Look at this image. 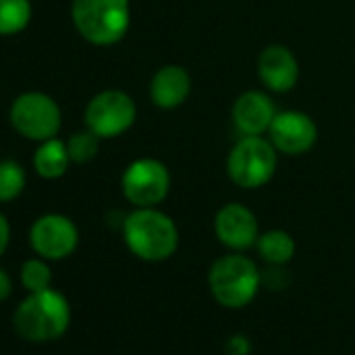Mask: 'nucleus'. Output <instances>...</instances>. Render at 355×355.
Returning a JSON list of instances; mask_svg holds the SVG:
<instances>
[{
	"mask_svg": "<svg viewBox=\"0 0 355 355\" xmlns=\"http://www.w3.org/2000/svg\"><path fill=\"white\" fill-rule=\"evenodd\" d=\"M193 88L191 73L182 65H163L155 71L148 84V96L155 107L171 111L187 103Z\"/></svg>",
	"mask_w": 355,
	"mask_h": 355,
	"instance_id": "14",
	"label": "nucleus"
},
{
	"mask_svg": "<svg viewBox=\"0 0 355 355\" xmlns=\"http://www.w3.org/2000/svg\"><path fill=\"white\" fill-rule=\"evenodd\" d=\"M171 191V173L167 165L153 157L132 161L121 173V193L134 207H157Z\"/></svg>",
	"mask_w": 355,
	"mask_h": 355,
	"instance_id": "7",
	"label": "nucleus"
},
{
	"mask_svg": "<svg viewBox=\"0 0 355 355\" xmlns=\"http://www.w3.org/2000/svg\"><path fill=\"white\" fill-rule=\"evenodd\" d=\"M251 353V343L243 334H234L226 343V355H249Z\"/></svg>",
	"mask_w": 355,
	"mask_h": 355,
	"instance_id": "22",
	"label": "nucleus"
},
{
	"mask_svg": "<svg viewBox=\"0 0 355 355\" xmlns=\"http://www.w3.org/2000/svg\"><path fill=\"white\" fill-rule=\"evenodd\" d=\"M257 253L268 266H286L297 251L295 239L284 232V230H268L259 234L257 243Z\"/></svg>",
	"mask_w": 355,
	"mask_h": 355,
	"instance_id": "16",
	"label": "nucleus"
},
{
	"mask_svg": "<svg viewBox=\"0 0 355 355\" xmlns=\"http://www.w3.org/2000/svg\"><path fill=\"white\" fill-rule=\"evenodd\" d=\"M65 142H67V150H69L71 163H88V161H92L96 157L101 138L86 128L82 132L71 134Z\"/></svg>",
	"mask_w": 355,
	"mask_h": 355,
	"instance_id": "20",
	"label": "nucleus"
},
{
	"mask_svg": "<svg viewBox=\"0 0 355 355\" xmlns=\"http://www.w3.org/2000/svg\"><path fill=\"white\" fill-rule=\"evenodd\" d=\"M80 243V230L71 218L61 214H44L30 228V245L34 253L46 261L69 257Z\"/></svg>",
	"mask_w": 355,
	"mask_h": 355,
	"instance_id": "9",
	"label": "nucleus"
},
{
	"mask_svg": "<svg viewBox=\"0 0 355 355\" xmlns=\"http://www.w3.org/2000/svg\"><path fill=\"white\" fill-rule=\"evenodd\" d=\"M274 148L282 155L297 157L313 148L318 142V125L303 111H278L268 134Z\"/></svg>",
	"mask_w": 355,
	"mask_h": 355,
	"instance_id": "10",
	"label": "nucleus"
},
{
	"mask_svg": "<svg viewBox=\"0 0 355 355\" xmlns=\"http://www.w3.org/2000/svg\"><path fill=\"white\" fill-rule=\"evenodd\" d=\"M261 284L272 291L284 288L288 284V274L284 272V266H268V270L261 272Z\"/></svg>",
	"mask_w": 355,
	"mask_h": 355,
	"instance_id": "21",
	"label": "nucleus"
},
{
	"mask_svg": "<svg viewBox=\"0 0 355 355\" xmlns=\"http://www.w3.org/2000/svg\"><path fill=\"white\" fill-rule=\"evenodd\" d=\"M257 76L270 92H291L299 82V61L288 46L270 44L259 53Z\"/></svg>",
	"mask_w": 355,
	"mask_h": 355,
	"instance_id": "12",
	"label": "nucleus"
},
{
	"mask_svg": "<svg viewBox=\"0 0 355 355\" xmlns=\"http://www.w3.org/2000/svg\"><path fill=\"white\" fill-rule=\"evenodd\" d=\"M276 113L268 92L247 90L232 105V123L241 136H266Z\"/></svg>",
	"mask_w": 355,
	"mask_h": 355,
	"instance_id": "13",
	"label": "nucleus"
},
{
	"mask_svg": "<svg viewBox=\"0 0 355 355\" xmlns=\"http://www.w3.org/2000/svg\"><path fill=\"white\" fill-rule=\"evenodd\" d=\"M19 278H21V284L28 293H38L44 288H51L53 272H51V266L46 263V259L32 257V259H26L21 263Z\"/></svg>",
	"mask_w": 355,
	"mask_h": 355,
	"instance_id": "19",
	"label": "nucleus"
},
{
	"mask_svg": "<svg viewBox=\"0 0 355 355\" xmlns=\"http://www.w3.org/2000/svg\"><path fill=\"white\" fill-rule=\"evenodd\" d=\"M276 167L278 150L268 136H241L226 159L230 180L245 191L266 187L274 178Z\"/></svg>",
	"mask_w": 355,
	"mask_h": 355,
	"instance_id": "5",
	"label": "nucleus"
},
{
	"mask_svg": "<svg viewBox=\"0 0 355 355\" xmlns=\"http://www.w3.org/2000/svg\"><path fill=\"white\" fill-rule=\"evenodd\" d=\"M9 243H11V226H9L7 216L0 211V257L7 253Z\"/></svg>",
	"mask_w": 355,
	"mask_h": 355,
	"instance_id": "23",
	"label": "nucleus"
},
{
	"mask_svg": "<svg viewBox=\"0 0 355 355\" xmlns=\"http://www.w3.org/2000/svg\"><path fill=\"white\" fill-rule=\"evenodd\" d=\"M207 282L214 299L222 307L241 309L255 299L261 286V270L251 257L234 251L214 261Z\"/></svg>",
	"mask_w": 355,
	"mask_h": 355,
	"instance_id": "4",
	"label": "nucleus"
},
{
	"mask_svg": "<svg viewBox=\"0 0 355 355\" xmlns=\"http://www.w3.org/2000/svg\"><path fill=\"white\" fill-rule=\"evenodd\" d=\"M9 121L24 138L44 142L59 134L63 113L53 96L44 92H24L11 105Z\"/></svg>",
	"mask_w": 355,
	"mask_h": 355,
	"instance_id": "6",
	"label": "nucleus"
},
{
	"mask_svg": "<svg viewBox=\"0 0 355 355\" xmlns=\"http://www.w3.org/2000/svg\"><path fill=\"white\" fill-rule=\"evenodd\" d=\"M121 234L130 253L142 261H165L180 243L175 222L157 207H134L123 218Z\"/></svg>",
	"mask_w": 355,
	"mask_h": 355,
	"instance_id": "1",
	"label": "nucleus"
},
{
	"mask_svg": "<svg viewBox=\"0 0 355 355\" xmlns=\"http://www.w3.org/2000/svg\"><path fill=\"white\" fill-rule=\"evenodd\" d=\"M130 0H73L71 21L78 34L94 46H113L130 30Z\"/></svg>",
	"mask_w": 355,
	"mask_h": 355,
	"instance_id": "3",
	"label": "nucleus"
},
{
	"mask_svg": "<svg viewBox=\"0 0 355 355\" xmlns=\"http://www.w3.org/2000/svg\"><path fill=\"white\" fill-rule=\"evenodd\" d=\"M218 241L230 251H247L259 239V224L255 214L243 203H226L214 218Z\"/></svg>",
	"mask_w": 355,
	"mask_h": 355,
	"instance_id": "11",
	"label": "nucleus"
},
{
	"mask_svg": "<svg viewBox=\"0 0 355 355\" xmlns=\"http://www.w3.org/2000/svg\"><path fill=\"white\" fill-rule=\"evenodd\" d=\"M138 109L132 96L123 90L109 88L94 94L84 109V123L101 140L125 134L136 121Z\"/></svg>",
	"mask_w": 355,
	"mask_h": 355,
	"instance_id": "8",
	"label": "nucleus"
},
{
	"mask_svg": "<svg viewBox=\"0 0 355 355\" xmlns=\"http://www.w3.org/2000/svg\"><path fill=\"white\" fill-rule=\"evenodd\" d=\"M11 291H13V282H11V276L0 268V303L3 301H7L9 299V295H11Z\"/></svg>",
	"mask_w": 355,
	"mask_h": 355,
	"instance_id": "24",
	"label": "nucleus"
},
{
	"mask_svg": "<svg viewBox=\"0 0 355 355\" xmlns=\"http://www.w3.org/2000/svg\"><path fill=\"white\" fill-rule=\"evenodd\" d=\"M71 324V307L61 291L44 288L30 293L13 313V328L30 343H49L61 338Z\"/></svg>",
	"mask_w": 355,
	"mask_h": 355,
	"instance_id": "2",
	"label": "nucleus"
},
{
	"mask_svg": "<svg viewBox=\"0 0 355 355\" xmlns=\"http://www.w3.org/2000/svg\"><path fill=\"white\" fill-rule=\"evenodd\" d=\"M28 175L19 161L3 159L0 161V203H11L26 191Z\"/></svg>",
	"mask_w": 355,
	"mask_h": 355,
	"instance_id": "18",
	"label": "nucleus"
},
{
	"mask_svg": "<svg viewBox=\"0 0 355 355\" xmlns=\"http://www.w3.org/2000/svg\"><path fill=\"white\" fill-rule=\"evenodd\" d=\"M71 163L67 142L61 138H49L44 142H38V148L34 153V169L44 180H59L61 175L67 173Z\"/></svg>",
	"mask_w": 355,
	"mask_h": 355,
	"instance_id": "15",
	"label": "nucleus"
},
{
	"mask_svg": "<svg viewBox=\"0 0 355 355\" xmlns=\"http://www.w3.org/2000/svg\"><path fill=\"white\" fill-rule=\"evenodd\" d=\"M32 21L30 0H0V36H15Z\"/></svg>",
	"mask_w": 355,
	"mask_h": 355,
	"instance_id": "17",
	"label": "nucleus"
}]
</instances>
